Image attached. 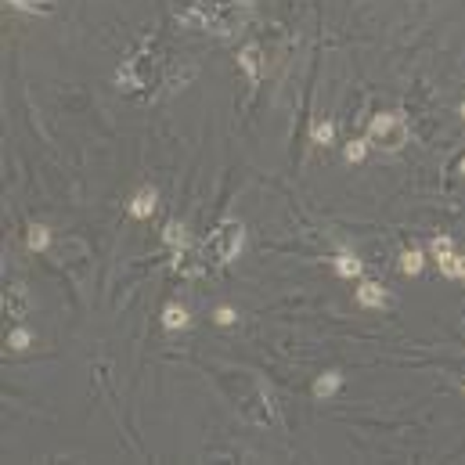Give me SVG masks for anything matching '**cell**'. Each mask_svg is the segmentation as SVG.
I'll return each mask as SVG.
<instances>
[{
	"instance_id": "6da1fadb",
	"label": "cell",
	"mask_w": 465,
	"mask_h": 465,
	"mask_svg": "<svg viewBox=\"0 0 465 465\" xmlns=\"http://www.w3.org/2000/svg\"><path fill=\"white\" fill-rule=\"evenodd\" d=\"M368 141L375 148H383V152H397V148H404L408 141V123L400 112H383L375 116L372 126H368Z\"/></svg>"
},
{
	"instance_id": "7a4b0ae2",
	"label": "cell",
	"mask_w": 465,
	"mask_h": 465,
	"mask_svg": "<svg viewBox=\"0 0 465 465\" xmlns=\"http://www.w3.org/2000/svg\"><path fill=\"white\" fill-rule=\"evenodd\" d=\"M242 245V224L238 220H224L213 235L206 238L202 245V257H209V264H227V260H235V252Z\"/></svg>"
},
{
	"instance_id": "3957f363",
	"label": "cell",
	"mask_w": 465,
	"mask_h": 465,
	"mask_svg": "<svg viewBox=\"0 0 465 465\" xmlns=\"http://www.w3.org/2000/svg\"><path fill=\"white\" fill-rule=\"evenodd\" d=\"M436 264L448 278H465V257H458V252H440Z\"/></svg>"
},
{
	"instance_id": "277c9868",
	"label": "cell",
	"mask_w": 465,
	"mask_h": 465,
	"mask_svg": "<svg viewBox=\"0 0 465 465\" xmlns=\"http://www.w3.org/2000/svg\"><path fill=\"white\" fill-rule=\"evenodd\" d=\"M155 209V188H141V192L134 195V202H130V213L134 217H148Z\"/></svg>"
},
{
	"instance_id": "5b68a950",
	"label": "cell",
	"mask_w": 465,
	"mask_h": 465,
	"mask_svg": "<svg viewBox=\"0 0 465 465\" xmlns=\"http://www.w3.org/2000/svg\"><path fill=\"white\" fill-rule=\"evenodd\" d=\"M357 300H361L365 307H383V303H386V292H383V285L365 282L361 289H357Z\"/></svg>"
},
{
	"instance_id": "8992f818",
	"label": "cell",
	"mask_w": 465,
	"mask_h": 465,
	"mask_svg": "<svg viewBox=\"0 0 465 465\" xmlns=\"http://www.w3.org/2000/svg\"><path fill=\"white\" fill-rule=\"evenodd\" d=\"M238 61H242V69L249 73V79L257 83V79H260V47H257V44L242 47V58H238Z\"/></svg>"
},
{
	"instance_id": "52a82bcc",
	"label": "cell",
	"mask_w": 465,
	"mask_h": 465,
	"mask_svg": "<svg viewBox=\"0 0 465 465\" xmlns=\"http://www.w3.org/2000/svg\"><path fill=\"white\" fill-rule=\"evenodd\" d=\"M8 314L18 321V318H26V292L22 289H8Z\"/></svg>"
},
{
	"instance_id": "ba28073f",
	"label": "cell",
	"mask_w": 465,
	"mask_h": 465,
	"mask_svg": "<svg viewBox=\"0 0 465 465\" xmlns=\"http://www.w3.org/2000/svg\"><path fill=\"white\" fill-rule=\"evenodd\" d=\"M162 325H166V328H184V325H188V310L170 303V307L162 310Z\"/></svg>"
},
{
	"instance_id": "9c48e42d",
	"label": "cell",
	"mask_w": 465,
	"mask_h": 465,
	"mask_svg": "<svg viewBox=\"0 0 465 465\" xmlns=\"http://www.w3.org/2000/svg\"><path fill=\"white\" fill-rule=\"evenodd\" d=\"M26 242H29V249H47L51 231H47L44 224H33V227H29V235H26Z\"/></svg>"
},
{
	"instance_id": "30bf717a",
	"label": "cell",
	"mask_w": 465,
	"mask_h": 465,
	"mask_svg": "<svg viewBox=\"0 0 465 465\" xmlns=\"http://www.w3.org/2000/svg\"><path fill=\"white\" fill-rule=\"evenodd\" d=\"M335 274H343V278H353V274H361V260L340 257V260H335Z\"/></svg>"
},
{
	"instance_id": "8fae6325",
	"label": "cell",
	"mask_w": 465,
	"mask_h": 465,
	"mask_svg": "<svg viewBox=\"0 0 465 465\" xmlns=\"http://www.w3.org/2000/svg\"><path fill=\"white\" fill-rule=\"evenodd\" d=\"M332 134H335V126H332V123H314V126H310L314 144H328V141H332Z\"/></svg>"
},
{
	"instance_id": "7c38bea8",
	"label": "cell",
	"mask_w": 465,
	"mask_h": 465,
	"mask_svg": "<svg viewBox=\"0 0 465 465\" xmlns=\"http://www.w3.org/2000/svg\"><path fill=\"white\" fill-rule=\"evenodd\" d=\"M335 390H340V375H335V372H328L325 379H318V386H314V393H318V397H328Z\"/></svg>"
},
{
	"instance_id": "4fadbf2b",
	"label": "cell",
	"mask_w": 465,
	"mask_h": 465,
	"mask_svg": "<svg viewBox=\"0 0 465 465\" xmlns=\"http://www.w3.org/2000/svg\"><path fill=\"white\" fill-rule=\"evenodd\" d=\"M400 270H404V274H418V270H422V252H418V249L404 252V260H400Z\"/></svg>"
},
{
	"instance_id": "5bb4252c",
	"label": "cell",
	"mask_w": 465,
	"mask_h": 465,
	"mask_svg": "<svg viewBox=\"0 0 465 465\" xmlns=\"http://www.w3.org/2000/svg\"><path fill=\"white\" fill-rule=\"evenodd\" d=\"M162 238H166V245H177L181 249L184 245V224H166V235Z\"/></svg>"
},
{
	"instance_id": "9a60e30c",
	"label": "cell",
	"mask_w": 465,
	"mask_h": 465,
	"mask_svg": "<svg viewBox=\"0 0 465 465\" xmlns=\"http://www.w3.org/2000/svg\"><path fill=\"white\" fill-rule=\"evenodd\" d=\"M365 152H368V141H350L346 144V162H361Z\"/></svg>"
},
{
	"instance_id": "2e32d148",
	"label": "cell",
	"mask_w": 465,
	"mask_h": 465,
	"mask_svg": "<svg viewBox=\"0 0 465 465\" xmlns=\"http://www.w3.org/2000/svg\"><path fill=\"white\" fill-rule=\"evenodd\" d=\"M11 346H15V350H26V346H29V332L18 328V332L11 335Z\"/></svg>"
},
{
	"instance_id": "e0dca14e",
	"label": "cell",
	"mask_w": 465,
	"mask_h": 465,
	"mask_svg": "<svg viewBox=\"0 0 465 465\" xmlns=\"http://www.w3.org/2000/svg\"><path fill=\"white\" fill-rule=\"evenodd\" d=\"M217 321H220V325H231V321H235V310H231V307H220V310H217Z\"/></svg>"
},
{
	"instance_id": "ac0fdd59",
	"label": "cell",
	"mask_w": 465,
	"mask_h": 465,
	"mask_svg": "<svg viewBox=\"0 0 465 465\" xmlns=\"http://www.w3.org/2000/svg\"><path fill=\"white\" fill-rule=\"evenodd\" d=\"M11 4H18V8H26V4H33V0H11Z\"/></svg>"
},
{
	"instance_id": "d6986e66",
	"label": "cell",
	"mask_w": 465,
	"mask_h": 465,
	"mask_svg": "<svg viewBox=\"0 0 465 465\" xmlns=\"http://www.w3.org/2000/svg\"><path fill=\"white\" fill-rule=\"evenodd\" d=\"M462 174H465V159H462Z\"/></svg>"
},
{
	"instance_id": "ffe728a7",
	"label": "cell",
	"mask_w": 465,
	"mask_h": 465,
	"mask_svg": "<svg viewBox=\"0 0 465 465\" xmlns=\"http://www.w3.org/2000/svg\"><path fill=\"white\" fill-rule=\"evenodd\" d=\"M462 116H465V101H462Z\"/></svg>"
}]
</instances>
